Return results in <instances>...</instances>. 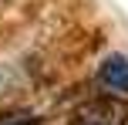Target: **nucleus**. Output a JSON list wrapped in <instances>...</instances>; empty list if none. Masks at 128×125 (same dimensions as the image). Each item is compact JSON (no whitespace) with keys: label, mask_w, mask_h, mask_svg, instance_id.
Here are the masks:
<instances>
[{"label":"nucleus","mask_w":128,"mask_h":125,"mask_svg":"<svg viewBox=\"0 0 128 125\" xmlns=\"http://www.w3.org/2000/svg\"><path fill=\"white\" fill-rule=\"evenodd\" d=\"M98 81L115 95H128V58L125 54H111L98 68Z\"/></svg>","instance_id":"nucleus-1"},{"label":"nucleus","mask_w":128,"mask_h":125,"mask_svg":"<svg viewBox=\"0 0 128 125\" xmlns=\"http://www.w3.org/2000/svg\"><path fill=\"white\" fill-rule=\"evenodd\" d=\"M4 125H40L37 115H27V118H14V122H4Z\"/></svg>","instance_id":"nucleus-2"}]
</instances>
